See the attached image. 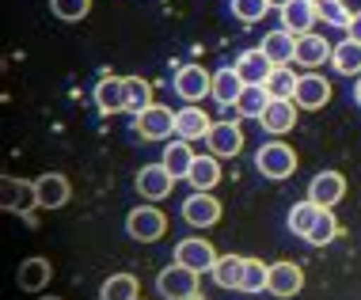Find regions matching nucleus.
Returning a JSON list of instances; mask_svg holds the SVG:
<instances>
[{
    "label": "nucleus",
    "instance_id": "nucleus-32",
    "mask_svg": "<svg viewBox=\"0 0 361 300\" xmlns=\"http://www.w3.org/2000/svg\"><path fill=\"white\" fill-rule=\"evenodd\" d=\"M297 80H300V76H293L289 65H274V73L267 76V84H262V88L270 92V99H293Z\"/></svg>",
    "mask_w": 361,
    "mask_h": 300
},
{
    "label": "nucleus",
    "instance_id": "nucleus-15",
    "mask_svg": "<svg viewBox=\"0 0 361 300\" xmlns=\"http://www.w3.org/2000/svg\"><path fill=\"white\" fill-rule=\"evenodd\" d=\"M209 130H213V118L202 111L198 103H187L183 111H175V137L202 141V137H209Z\"/></svg>",
    "mask_w": 361,
    "mask_h": 300
},
{
    "label": "nucleus",
    "instance_id": "nucleus-24",
    "mask_svg": "<svg viewBox=\"0 0 361 300\" xmlns=\"http://www.w3.org/2000/svg\"><path fill=\"white\" fill-rule=\"evenodd\" d=\"M194 156H198V152H190V141L175 137V141L168 144V149H164V160H160V163L171 171V175H175V182H179V179H187V175H190Z\"/></svg>",
    "mask_w": 361,
    "mask_h": 300
},
{
    "label": "nucleus",
    "instance_id": "nucleus-36",
    "mask_svg": "<svg viewBox=\"0 0 361 300\" xmlns=\"http://www.w3.org/2000/svg\"><path fill=\"white\" fill-rule=\"evenodd\" d=\"M50 12L65 23H80V19L92 12V0H50Z\"/></svg>",
    "mask_w": 361,
    "mask_h": 300
},
{
    "label": "nucleus",
    "instance_id": "nucleus-22",
    "mask_svg": "<svg viewBox=\"0 0 361 300\" xmlns=\"http://www.w3.org/2000/svg\"><path fill=\"white\" fill-rule=\"evenodd\" d=\"M95 106L103 114H118L126 111V76H103L95 84Z\"/></svg>",
    "mask_w": 361,
    "mask_h": 300
},
{
    "label": "nucleus",
    "instance_id": "nucleus-25",
    "mask_svg": "<svg viewBox=\"0 0 361 300\" xmlns=\"http://www.w3.org/2000/svg\"><path fill=\"white\" fill-rule=\"evenodd\" d=\"M187 182L194 190H213L221 182V156H213V152H206V156H194V168H190V175Z\"/></svg>",
    "mask_w": 361,
    "mask_h": 300
},
{
    "label": "nucleus",
    "instance_id": "nucleus-39",
    "mask_svg": "<svg viewBox=\"0 0 361 300\" xmlns=\"http://www.w3.org/2000/svg\"><path fill=\"white\" fill-rule=\"evenodd\" d=\"M354 103L361 106V76H357V84H354Z\"/></svg>",
    "mask_w": 361,
    "mask_h": 300
},
{
    "label": "nucleus",
    "instance_id": "nucleus-26",
    "mask_svg": "<svg viewBox=\"0 0 361 300\" xmlns=\"http://www.w3.org/2000/svg\"><path fill=\"white\" fill-rule=\"evenodd\" d=\"M267 103H270V92L262 88V84H243V92H240V99L232 103V111H236L240 118H262Z\"/></svg>",
    "mask_w": 361,
    "mask_h": 300
},
{
    "label": "nucleus",
    "instance_id": "nucleus-14",
    "mask_svg": "<svg viewBox=\"0 0 361 300\" xmlns=\"http://www.w3.org/2000/svg\"><path fill=\"white\" fill-rule=\"evenodd\" d=\"M38 190V209H61L65 201L73 198V182L61 175V171H46V175L35 179Z\"/></svg>",
    "mask_w": 361,
    "mask_h": 300
},
{
    "label": "nucleus",
    "instance_id": "nucleus-34",
    "mask_svg": "<svg viewBox=\"0 0 361 300\" xmlns=\"http://www.w3.org/2000/svg\"><path fill=\"white\" fill-rule=\"evenodd\" d=\"M316 15L331 27H343V31L350 27V19H354V12L346 8V0H316Z\"/></svg>",
    "mask_w": 361,
    "mask_h": 300
},
{
    "label": "nucleus",
    "instance_id": "nucleus-16",
    "mask_svg": "<svg viewBox=\"0 0 361 300\" xmlns=\"http://www.w3.org/2000/svg\"><path fill=\"white\" fill-rule=\"evenodd\" d=\"M297 111L300 106L293 99H270L267 111H262V118H259V125L267 133H274V137H281V133H289L293 125H297Z\"/></svg>",
    "mask_w": 361,
    "mask_h": 300
},
{
    "label": "nucleus",
    "instance_id": "nucleus-12",
    "mask_svg": "<svg viewBox=\"0 0 361 300\" xmlns=\"http://www.w3.org/2000/svg\"><path fill=\"white\" fill-rule=\"evenodd\" d=\"M308 198L316 201V206H324V209H335L338 201L346 198V179H343V171H319V175H312Z\"/></svg>",
    "mask_w": 361,
    "mask_h": 300
},
{
    "label": "nucleus",
    "instance_id": "nucleus-20",
    "mask_svg": "<svg viewBox=\"0 0 361 300\" xmlns=\"http://www.w3.org/2000/svg\"><path fill=\"white\" fill-rule=\"evenodd\" d=\"M316 0H289L286 8H281V27L286 31H293V35H308L312 27H316Z\"/></svg>",
    "mask_w": 361,
    "mask_h": 300
},
{
    "label": "nucleus",
    "instance_id": "nucleus-23",
    "mask_svg": "<svg viewBox=\"0 0 361 300\" xmlns=\"http://www.w3.org/2000/svg\"><path fill=\"white\" fill-rule=\"evenodd\" d=\"M240 92H243V80H240V73L232 69V65H224V69L213 73V92H209V99L217 103V106H232L240 99Z\"/></svg>",
    "mask_w": 361,
    "mask_h": 300
},
{
    "label": "nucleus",
    "instance_id": "nucleus-3",
    "mask_svg": "<svg viewBox=\"0 0 361 300\" xmlns=\"http://www.w3.org/2000/svg\"><path fill=\"white\" fill-rule=\"evenodd\" d=\"M126 232L137 244H156L168 232V217H164V209L156 201H149V206H137V209L126 213Z\"/></svg>",
    "mask_w": 361,
    "mask_h": 300
},
{
    "label": "nucleus",
    "instance_id": "nucleus-30",
    "mask_svg": "<svg viewBox=\"0 0 361 300\" xmlns=\"http://www.w3.org/2000/svg\"><path fill=\"white\" fill-rule=\"evenodd\" d=\"M141 296V285L133 274H111L99 289V300H137Z\"/></svg>",
    "mask_w": 361,
    "mask_h": 300
},
{
    "label": "nucleus",
    "instance_id": "nucleus-11",
    "mask_svg": "<svg viewBox=\"0 0 361 300\" xmlns=\"http://www.w3.org/2000/svg\"><path fill=\"white\" fill-rule=\"evenodd\" d=\"M331 54H335V46H331L324 35L308 31V35L297 38V54H293V65H300V69L316 73L324 61H331Z\"/></svg>",
    "mask_w": 361,
    "mask_h": 300
},
{
    "label": "nucleus",
    "instance_id": "nucleus-35",
    "mask_svg": "<svg viewBox=\"0 0 361 300\" xmlns=\"http://www.w3.org/2000/svg\"><path fill=\"white\" fill-rule=\"evenodd\" d=\"M335 236H338V220H335V213H331V209H324V213H319V220L312 225V232L305 236V244L324 247V244H331Z\"/></svg>",
    "mask_w": 361,
    "mask_h": 300
},
{
    "label": "nucleus",
    "instance_id": "nucleus-28",
    "mask_svg": "<svg viewBox=\"0 0 361 300\" xmlns=\"http://www.w3.org/2000/svg\"><path fill=\"white\" fill-rule=\"evenodd\" d=\"M243 266H247V258H240V255H221L217 266H213L209 274H213V282H217L221 289H240Z\"/></svg>",
    "mask_w": 361,
    "mask_h": 300
},
{
    "label": "nucleus",
    "instance_id": "nucleus-19",
    "mask_svg": "<svg viewBox=\"0 0 361 300\" xmlns=\"http://www.w3.org/2000/svg\"><path fill=\"white\" fill-rule=\"evenodd\" d=\"M262 54H267L270 65H293V54H297V35L278 27V31H267L262 35Z\"/></svg>",
    "mask_w": 361,
    "mask_h": 300
},
{
    "label": "nucleus",
    "instance_id": "nucleus-2",
    "mask_svg": "<svg viewBox=\"0 0 361 300\" xmlns=\"http://www.w3.org/2000/svg\"><path fill=\"white\" fill-rule=\"evenodd\" d=\"M255 171L262 179H289L293 171H297V152L289 149L286 141H267V144H259V152H255Z\"/></svg>",
    "mask_w": 361,
    "mask_h": 300
},
{
    "label": "nucleus",
    "instance_id": "nucleus-31",
    "mask_svg": "<svg viewBox=\"0 0 361 300\" xmlns=\"http://www.w3.org/2000/svg\"><path fill=\"white\" fill-rule=\"evenodd\" d=\"M152 106V84L141 80V76H126V111L141 114Z\"/></svg>",
    "mask_w": 361,
    "mask_h": 300
},
{
    "label": "nucleus",
    "instance_id": "nucleus-7",
    "mask_svg": "<svg viewBox=\"0 0 361 300\" xmlns=\"http://www.w3.org/2000/svg\"><path fill=\"white\" fill-rule=\"evenodd\" d=\"M0 206H4V213H31L38 206V190L35 182L27 179H16V175H4L0 179Z\"/></svg>",
    "mask_w": 361,
    "mask_h": 300
},
{
    "label": "nucleus",
    "instance_id": "nucleus-41",
    "mask_svg": "<svg viewBox=\"0 0 361 300\" xmlns=\"http://www.w3.org/2000/svg\"><path fill=\"white\" fill-rule=\"evenodd\" d=\"M38 300H61V296H38Z\"/></svg>",
    "mask_w": 361,
    "mask_h": 300
},
{
    "label": "nucleus",
    "instance_id": "nucleus-38",
    "mask_svg": "<svg viewBox=\"0 0 361 300\" xmlns=\"http://www.w3.org/2000/svg\"><path fill=\"white\" fill-rule=\"evenodd\" d=\"M346 38H354V42H361V12H354V19H350Z\"/></svg>",
    "mask_w": 361,
    "mask_h": 300
},
{
    "label": "nucleus",
    "instance_id": "nucleus-40",
    "mask_svg": "<svg viewBox=\"0 0 361 300\" xmlns=\"http://www.w3.org/2000/svg\"><path fill=\"white\" fill-rule=\"evenodd\" d=\"M286 4H289V0H270V8H278V12H281Z\"/></svg>",
    "mask_w": 361,
    "mask_h": 300
},
{
    "label": "nucleus",
    "instance_id": "nucleus-1",
    "mask_svg": "<svg viewBox=\"0 0 361 300\" xmlns=\"http://www.w3.org/2000/svg\"><path fill=\"white\" fill-rule=\"evenodd\" d=\"M156 293L164 300H206L198 285V270H190L183 263H171L156 274Z\"/></svg>",
    "mask_w": 361,
    "mask_h": 300
},
{
    "label": "nucleus",
    "instance_id": "nucleus-42",
    "mask_svg": "<svg viewBox=\"0 0 361 300\" xmlns=\"http://www.w3.org/2000/svg\"><path fill=\"white\" fill-rule=\"evenodd\" d=\"M137 300H145V296H137Z\"/></svg>",
    "mask_w": 361,
    "mask_h": 300
},
{
    "label": "nucleus",
    "instance_id": "nucleus-18",
    "mask_svg": "<svg viewBox=\"0 0 361 300\" xmlns=\"http://www.w3.org/2000/svg\"><path fill=\"white\" fill-rule=\"evenodd\" d=\"M305 289V270L297 263H274L270 266V282H267V293L274 296H297Z\"/></svg>",
    "mask_w": 361,
    "mask_h": 300
},
{
    "label": "nucleus",
    "instance_id": "nucleus-5",
    "mask_svg": "<svg viewBox=\"0 0 361 300\" xmlns=\"http://www.w3.org/2000/svg\"><path fill=\"white\" fill-rule=\"evenodd\" d=\"M179 213L190 228H213L221 220L224 206H221V198H213V190H194V194L183 201Z\"/></svg>",
    "mask_w": 361,
    "mask_h": 300
},
{
    "label": "nucleus",
    "instance_id": "nucleus-29",
    "mask_svg": "<svg viewBox=\"0 0 361 300\" xmlns=\"http://www.w3.org/2000/svg\"><path fill=\"white\" fill-rule=\"evenodd\" d=\"M319 213H324V206H316L312 198L297 201V206L289 209V232H293V236H300V239H305L308 232H312V225L319 220Z\"/></svg>",
    "mask_w": 361,
    "mask_h": 300
},
{
    "label": "nucleus",
    "instance_id": "nucleus-21",
    "mask_svg": "<svg viewBox=\"0 0 361 300\" xmlns=\"http://www.w3.org/2000/svg\"><path fill=\"white\" fill-rule=\"evenodd\" d=\"M232 69L240 73L243 84H267V76L274 73V65L267 61V54H262V50H243L236 61H232Z\"/></svg>",
    "mask_w": 361,
    "mask_h": 300
},
{
    "label": "nucleus",
    "instance_id": "nucleus-9",
    "mask_svg": "<svg viewBox=\"0 0 361 300\" xmlns=\"http://www.w3.org/2000/svg\"><path fill=\"white\" fill-rule=\"evenodd\" d=\"M217 258H221V255H217V247L206 244V239H198V236L179 239V244H175V263L198 270V274H209V270L217 266Z\"/></svg>",
    "mask_w": 361,
    "mask_h": 300
},
{
    "label": "nucleus",
    "instance_id": "nucleus-13",
    "mask_svg": "<svg viewBox=\"0 0 361 300\" xmlns=\"http://www.w3.org/2000/svg\"><path fill=\"white\" fill-rule=\"evenodd\" d=\"M209 152L213 156H221V160H236L240 152H243V130L236 122H213V130H209Z\"/></svg>",
    "mask_w": 361,
    "mask_h": 300
},
{
    "label": "nucleus",
    "instance_id": "nucleus-33",
    "mask_svg": "<svg viewBox=\"0 0 361 300\" xmlns=\"http://www.w3.org/2000/svg\"><path fill=\"white\" fill-rule=\"evenodd\" d=\"M270 282V266L262 263V258H247V266H243V282H240V293H262Z\"/></svg>",
    "mask_w": 361,
    "mask_h": 300
},
{
    "label": "nucleus",
    "instance_id": "nucleus-4",
    "mask_svg": "<svg viewBox=\"0 0 361 300\" xmlns=\"http://www.w3.org/2000/svg\"><path fill=\"white\" fill-rule=\"evenodd\" d=\"M171 84H175V95H179L183 103H202L213 92V73L202 69L198 61H187V65H179V69H175V80Z\"/></svg>",
    "mask_w": 361,
    "mask_h": 300
},
{
    "label": "nucleus",
    "instance_id": "nucleus-27",
    "mask_svg": "<svg viewBox=\"0 0 361 300\" xmlns=\"http://www.w3.org/2000/svg\"><path fill=\"white\" fill-rule=\"evenodd\" d=\"M331 69L338 76H361V42L343 38V42L335 46V54H331Z\"/></svg>",
    "mask_w": 361,
    "mask_h": 300
},
{
    "label": "nucleus",
    "instance_id": "nucleus-8",
    "mask_svg": "<svg viewBox=\"0 0 361 300\" xmlns=\"http://www.w3.org/2000/svg\"><path fill=\"white\" fill-rule=\"evenodd\" d=\"M133 187H137V194L145 201H164L175 187V175L164 168V163H145V168L137 171V179H133Z\"/></svg>",
    "mask_w": 361,
    "mask_h": 300
},
{
    "label": "nucleus",
    "instance_id": "nucleus-6",
    "mask_svg": "<svg viewBox=\"0 0 361 300\" xmlns=\"http://www.w3.org/2000/svg\"><path fill=\"white\" fill-rule=\"evenodd\" d=\"M133 130H137L145 141H168L175 133V111H171V106L152 103L149 111L133 114Z\"/></svg>",
    "mask_w": 361,
    "mask_h": 300
},
{
    "label": "nucleus",
    "instance_id": "nucleus-10",
    "mask_svg": "<svg viewBox=\"0 0 361 300\" xmlns=\"http://www.w3.org/2000/svg\"><path fill=\"white\" fill-rule=\"evenodd\" d=\"M293 103L300 106V111H324L331 103V80L319 73H305L297 80V92H293Z\"/></svg>",
    "mask_w": 361,
    "mask_h": 300
},
{
    "label": "nucleus",
    "instance_id": "nucleus-37",
    "mask_svg": "<svg viewBox=\"0 0 361 300\" xmlns=\"http://www.w3.org/2000/svg\"><path fill=\"white\" fill-rule=\"evenodd\" d=\"M232 15L240 23H259L262 15H270V0H232Z\"/></svg>",
    "mask_w": 361,
    "mask_h": 300
},
{
    "label": "nucleus",
    "instance_id": "nucleus-17",
    "mask_svg": "<svg viewBox=\"0 0 361 300\" xmlns=\"http://www.w3.org/2000/svg\"><path fill=\"white\" fill-rule=\"evenodd\" d=\"M50 277H54V266H50V258H42V255H31V258H23L19 263V274H16V282L23 293H42L46 285H50Z\"/></svg>",
    "mask_w": 361,
    "mask_h": 300
}]
</instances>
